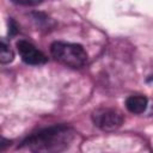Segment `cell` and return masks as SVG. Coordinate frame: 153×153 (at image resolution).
Wrapping results in <instances>:
<instances>
[{
	"label": "cell",
	"instance_id": "ba28073f",
	"mask_svg": "<svg viewBox=\"0 0 153 153\" xmlns=\"http://www.w3.org/2000/svg\"><path fill=\"white\" fill-rule=\"evenodd\" d=\"M17 32H18V29H17L16 23L12 19H10V36H14Z\"/></svg>",
	"mask_w": 153,
	"mask_h": 153
},
{
	"label": "cell",
	"instance_id": "52a82bcc",
	"mask_svg": "<svg viewBox=\"0 0 153 153\" xmlns=\"http://www.w3.org/2000/svg\"><path fill=\"white\" fill-rule=\"evenodd\" d=\"M12 1L18 5H23V6H36V5L42 4L44 0H12Z\"/></svg>",
	"mask_w": 153,
	"mask_h": 153
},
{
	"label": "cell",
	"instance_id": "5b68a950",
	"mask_svg": "<svg viewBox=\"0 0 153 153\" xmlns=\"http://www.w3.org/2000/svg\"><path fill=\"white\" fill-rule=\"evenodd\" d=\"M148 105V99L141 94H133L127 98L126 108L131 114H142L146 111Z\"/></svg>",
	"mask_w": 153,
	"mask_h": 153
},
{
	"label": "cell",
	"instance_id": "3957f363",
	"mask_svg": "<svg viewBox=\"0 0 153 153\" xmlns=\"http://www.w3.org/2000/svg\"><path fill=\"white\" fill-rule=\"evenodd\" d=\"M92 120L98 128L105 131L115 130L123 123V116L121 115V112L108 108L97 109L92 115Z\"/></svg>",
	"mask_w": 153,
	"mask_h": 153
},
{
	"label": "cell",
	"instance_id": "8992f818",
	"mask_svg": "<svg viewBox=\"0 0 153 153\" xmlns=\"http://www.w3.org/2000/svg\"><path fill=\"white\" fill-rule=\"evenodd\" d=\"M14 55L10 44L2 38L1 39V50H0V61L1 63H10L13 60Z\"/></svg>",
	"mask_w": 153,
	"mask_h": 153
},
{
	"label": "cell",
	"instance_id": "7a4b0ae2",
	"mask_svg": "<svg viewBox=\"0 0 153 153\" xmlns=\"http://www.w3.org/2000/svg\"><path fill=\"white\" fill-rule=\"evenodd\" d=\"M50 51L55 60L72 68H80L87 61V54L80 44L55 42L51 44Z\"/></svg>",
	"mask_w": 153,
	"mask_h": 153
},
{
	"label": "cell",
	"instance_id": "277c9868",
	"mask_svg": "<svg viewBox=\"0 0 153 153\" xmlns=\"http://www.w3.org/2000/svg\"><path fill=\"white\" fill-rule=\"evenodd\" d=\"M17 50L22 60L27 65L39 66L47 62V56L41 50H38L32 43L25 39H20L17 42Z\"/></svg>",
	"mask_w": 153,
	"mask_h": 153
},
{
	"label": "cell",
	"instance_id": "6da1fadb",
	"mask_svg": "<svg viewBox=\"0 0 153 153\" xmlns=\"http://www.w3.org/2000/svg\"><path fill=\"white\" fill-rule=\"evenodd\" d=\"M74 136L75 131L68 126H51L26 137L22 142L20 148L31 152H61L68 148Z\"/></svg>",
	"mask_w": 153,
	"mask_h": 153
}]
</instances>
